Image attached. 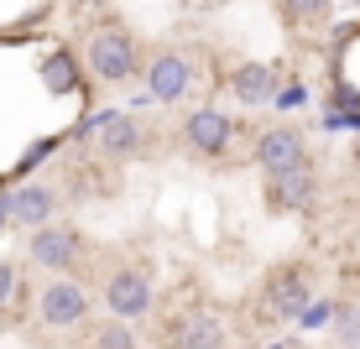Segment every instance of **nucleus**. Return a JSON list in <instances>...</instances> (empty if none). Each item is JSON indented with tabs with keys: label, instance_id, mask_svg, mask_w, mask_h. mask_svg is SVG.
<instances>
[{
	"label": "nucleus",
	"instance_id": "obj_17",
	"mask_svg": "<svg viewBox=\"0 0 360 349\" xmlns=\"http://www.w3.org/2000/svg\"><path fill=\"white\" fill-rule=\"evenodd\" d=\"M11 297H16V266H11V261H0V308H6Z\"/></svg>",
	"mask_w": 360,
	"mask_h": 349
},
{
	"label": "nucleus",
	"instance_id": "obj_6",
	"mask_svg": "<svg viewBox=\"0 0 360 349\" xmlns=\"http://www.w3.org/2000/svg\"><path fill=\"white\" fill-rule=\"evenodd\" d=\"M89 136H94V152L105 162H131V157L146 152V131L136 126V115H126V110H99L89 120Z\"/></svg>",
	"mask_w": 360,
	"mask_h": 349
},
{
	"label": "nucleus",
	"instance_id": "obj_20",
	"mask_svg": "<svg viewBox=\"0 0 360 349\" xmlns=\"http://www.w3.org/2000/svg\"><path fill=\"white\" fill-rule=\"evenodd\" d=\"M6 219H11V214H6V204H0V224H6Z\"/></svg>",
	"mask_w": 360,
	"mask_h": 349
},
{
	"label": "nucleus",
	"instance_id": "obj_3",
	"mask_svg": "<svg viewBox=\"0 0 360 349\" xmlns=\"http://www.w3.org/2000/svg\"><path fill=\"white\" fill-rule=\"evenodd\" d=\"M27 256H32V266L53 271V277H73V271L84 266V256H89V240H84L79 224L53 219V224H42V230H32Z\"/></svg>",
	"mask_w": 360,
	"mask_h": 349
},
{
	"label": "nucleus",
	"instance_id": "obj_21",
	"mask_svg": "<svg viewBox=\"0 0 360 349\" xmlns=\"http://www.w3.org/2000/svg\"><path fill=\"white\" fill-rule=\"evenodd\" d=\"M350 6H360V0H350Z\"/></svg>",
	"mask_w": 360,
	"mask_h": 349
},
{
	"label": "nucleus",
	"instance_id": "obj_11",
	"mask_svg": "<svg viewBox=\"0 0 360 349\" xmlns=\"http://www.w3.org/2000/svg\"><path fill=\"white\" fill-rule=\"evenodd\" d=\"M167 344L172 349H219L225 344V323L209 313V308H183L167 323Z\"/></svg>",
	"mask_w": 360,
	"mask_h": 349
},
{
	"label": "nucleus",
	"instance_id": "obj_10",
	"mask_svg": "<svg viewBox=\"0 0 360 349\" xmlns=\"http://www.w3.org/2000/svg\"><path fill=\"white\" fill-rule=\"evenodd\" d=\"M6 214L21 230H42V224L58 219V188L53 183H21V188L6 193Z\"/></svg>",
	"mask_w": 360,
	"mask_h": 349
},
{
	"label": "nucleus",
	"instance_id": "obj_1",
	"mask_svg": "<svg viewBox=\"0 0 360 349\" xmlns=\"http://www.w3.org/2000/svg\"><path fill=\"white\" fill-rule=\"evenodd\" d=\"M308 308H314V277H308V266H282L262 282L251 313H256V323H292Z\"/></svg>",
	"mask_w": 360,
	"mask_h": 349
},
{
	"label": "nucleus",
	"instance_id": "obj_12",
	"mask_svg": "<svg viewBox=\"0 0 360 349\" xmlns=\"http://www.w3.org/2000/svg\"><path fill=\"white\" fill-rule=\"evenodd\" d=\"M277 89H282L277 63H240V68H235V79H230V94L240 99L245 110L271 105V99H277Z\"/></svg>",
	"mask_w": 360,
	"mask_h": 349
},
{
	"label": "nucleus",
	"instance_id": "obj_5",
	"mask_svg": "<svg viewBox=\"0 0 360 349\" xmlns=\"http://www.w3.org/2000/svg\"><path fill=\"white\" fill-rule=\"evenodd\" d=\"M157 308V277L146 266H115L105 277V313L120 323H136Z\"/></svg>",
	"mask_w": 360,
	"mask_h": 349
},
{
	"label": "nucleus",
	"instance_id": "obj_15",
	"mask_svg": "<svg viewBox=\"0 0 360 349\" xmlns=\"http://www.w3.org/2000/svg\"><path fill=\"white\" fill-rule=\"evenodd\" d=\"M89 349H136V334H131V323H120V318L99 323V329L89 334Z\"/></svg>",
	"mask_w": 360,
	"mask_h": 349
},
{
	"label": "nucleus",
	"instance_id": "obj_16",
	"mask_svg": "<svg viewBox=\"0 0 360 349\" xmlns=\"http://www.w3.org/2000/svg\"><path fill=\"white\" fill-rule=\"evenodd\" d=\"M334 334H340L345 344H360V303H355V308H340V313H334Z\"/></svg>",
	"mask_w": 360,
	"mask_h": 349
},
{
	"label": "nucleus",
	"instance_id": "obj_14",
	"mask_svg": "<svg viewBox=\"0 0 360 349\" xmlns=\"http://www.w3.org/2000/svg\"><path fill=\"white\" fill-rule=\"evenodd\" d=\"M282 6H288V16L308 32H324L334 21V0H282Z\"/></svg>",
	"mask_w": 360,
	"mask_h": 349
},
{
	"label": "nucleus",
	"instance_id": "obj_8",
	"mask_svg": "<svg viewBox=\"0 0 360 349\" xmlns=\"http://www.w3.org/2000/svg\"><path fill=\"white\" fill-rule=\"evenodd\" d=\"M183 141H188L198 157H225L230 141H235V120L225 115V110L204 105V110H193V115L183 120Z\"/></svg>",
	"mask_w": 360,
	"mask_h": 349
},
{
	"label": "nucleus",
	"instance_id": "obj_4",
	"mask_svg": "<svg viewBox=\"0 0 360 349\" xmlns=\"http://www.w3.org/2000/svg\"><path fill=\"white\" fill-rule=\"evenodd\" d=\"M89 313H94V297H89V287L73 282V277H53V282H42V292H37V323L53 329V334L84 329Z\"/></svg>",
	"mask_w": 360,
	"mask_h": 349
},
{
	"label": "nucleus",
	"instance_id": "obj_13",
	"mask_svg": "<svg viewBox=\"0 0 360 349\" xmlns=\"http://www.w3.org/2000/svg\"><path fill=\"white\" fill-rule=\"evenodd\" d=\"M314 198H319V178L308 167L282 172V178H266V204L277 209V214H297V209H308Z\"/></svg>",
	"mask_w": 360,
	"mask_h": 349
},
{
	"label": "nucleus",
	"instance_id": "obj_2",
	"mask_svg": "<svg viewBox=\"0 0 360 349\" xmlns=\"http://www.w3.org/2000/svg\"><path fill=\"white\" fill-rule=\"evenodd\" d=\"M84 63H89L94 79L105 84H126L141 73V47H136V37L126 27H115V21H105V27L89 32V42H84Z\"/></svg>",
	"mask_w": 360,
	"mask_h": 349
},
{
	"label": "nucleus",
	"instance_id": "obj_7",
	"mask_svg": "<svg viewBox=\"0 0 360 349\" xmlns=\"http://www.w3.org/2000/svg\"><path fill=\"white\" fill-rule=\"evenodd\" d=\"M256 167H262L266 178H282V172L308 167V141H303V131H297V126L266 131L262 141H256Z\"/></svg>",
	"mask_w": 360,
	"mask_h": 349
},
{
	"label": "nucleus",
	"instance_id": "obj_19",
	"mask_svg": "<svg viewBox=\"0 0 360 349\" xmlns=\"http://www.w3.org/2000/svg\"><path fill=\"white\" fill-rule=\"evenodd\" d=\"M73 6H84V11H89V6H105V0H73Z\"/></svg>",
	"mask_w": 360,
	"mask_h": 349
},
{
	"label": "nucleus",
	"instance_id": "obj_9",
	"mask_svg": "<svg viewBox=\"0 0 360 349\" xmlns=\"http://www.w3.org/2000/svg\"><path fill=\"white\" fill-rule=\"evenodd\" d=\"M188 89H193V63L183 53H157L146 63V94L157 105H178V99H188Z\"/></svg>",
	"mask_w": 360,
	"mask_h": 349
},
{
	"label": "nucleus",
	"instance_id": "obj_18",
	"mask_svg": "<svg viewBox=\"0 0 360 349\" xmlns=\"http://www.w3.org/2000/svg\"><path fill=\"white\" fill-rule=\"evenodd\" d=\"M350 162H355V167H360V136H355V146H350Z\"/></svg>",
	"mask_w": 360,
	"mask_h": 349
}]
</instances>
